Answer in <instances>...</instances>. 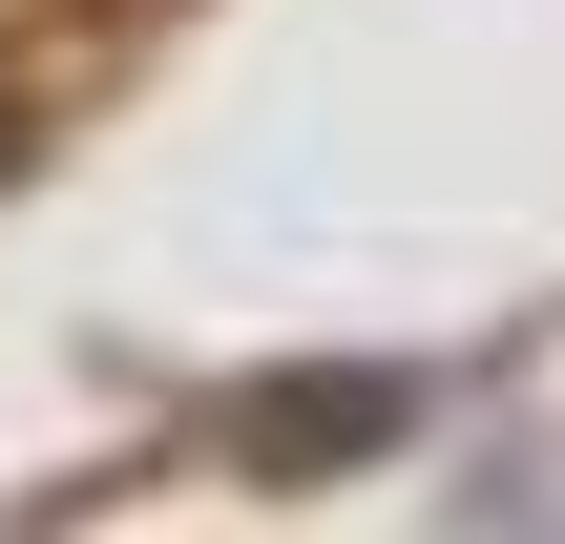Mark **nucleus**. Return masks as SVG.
I'll return each mask as SVG.
<instances>
[{
  "label": "nucleus",
  "instance_id": "nucleus-1",
  "mask_svg": "<svg viewBox=\"0 0 565 544\" xmlns=\"http://www.w3.org/2000/svg\"><path fill=\"white\" fill-rule=\"evenodd\" d=\"M231 482H377L398 440H419V356H273V377H231Z\"/></svg>",
  "mask_w": 565,
  "mask_h": 544
},
{
  "label": "nucleus",
  "instance_id": "nucleus-2",
  "mask_svg": "<svg viewBox=\"0 0 565 544\" xmlns=\"http://www.w3.org/2000/svg\"><path fill=\"white\" fill-rule=\"evenodd\" d=\"M21 168H42V105H21V84H0V189H21Z\"/></svg>",
  "mask_w": 565,
  "mask_h": 544
}]
</instances>
